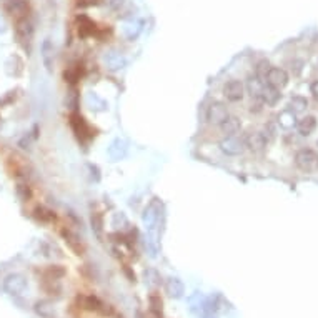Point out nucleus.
Masks as SVG:
<instances>
[{
    "label": "nucleus",
    "instance_id": "nucleus-1",
    "mask_svg": "<svg viewBox=\"0 0 318 318\" xmlns=\"http://www.w3.org/2000/svg\"><path fill=\"white\" fill-rule=\"evenodd\" d=\"M15 37H17V42L25 49L27 52H30L32 49V40H34V23L30 22V19H27V15L23 17H19L15 20Z\"/></svg>",
    "mask_w": 318,
    "mask_h": 318
},
{
    "label": "nucleus",
    "instance_id": "nucleus-2",
    "mask_svg": "<svg viewBox=\"0 0 318 318\" xmlns=\"http://www.w3.org/2000/svg\"><path fill=\"white\" fill-rule=\"evenodd\" d=\"M160 202L157 198H153L149 204V206L144 210V215H142V220H144L145 228L149 230L150 233H155V228L158 226V220H160Z\"/></svg>",
    "mask_w": 318,
    "mask_h": 318
},
{
    "label": "nucleus",
    "instance_id": "nucleus-3",
    "mask_svg": "<svg viewBox=\"0 0 318 318\" xmlns=\"http://www.w3.org/2000/svg\"><path fill=\"white\" fill-rule=\"evenodd\" d=\"M295 164L303 172H313L318 168V155L313 150L303 149L295 155Z\"/></svg>",
    "mask_w": 318,
    "mask_h": 318
},
{
    "label": "nucleus",
    "instance_id": "nucleus-4",
    "mask_svg": "<svg viewBox=\"0 0 318 318\" xmlns=\"http://www.w3.org/2000/svg\"><path fill=\"white\" fill-rule=\"evenodd\" d=\"M70 125H72L75 135H77L80 140H85V138H92V129L89 127V123L85 122V118L82 117V115L78 113H72L70 115Z\"/></svg>",
    "mask_w": 318,
    "mask_h": 318
},
{
    "label": "nucleus",
    "instance_id": "nucleus-5",
    "mask_svg": "<svg viewBox=\"0 0 318 318\" xmlns=\"http://www.w3.org/2000/svg\"><path fill=\"white\" fill-rule=\"evenodd\" d=\"M224 95L230 102H240L245 95V85L240 80H230L225 83Z\"/></svg>",
    "mask_w": 318,
    "mask_h": 318
},
{
    "label": "nucleus",
    "instance_id": "nucleus-6",
    "mask_svg": "<svg viewBox=\"0 0 318 318\" xmlns=\"http://www.w3.org/2000/svg\"><path fill=\"white\" fill-rule=\"evenodd\" d=\"M228 117V110H226V105L222 102H213L212 105L208 107V112H206V120L210 123H215V125H220L225 118Z\"/></svg>",
    "mask_w": 318,
    "mask_h": 318
},
{
    "label": "nucleus",
    "instance_id": "nucleus-7",
    "mask_svg": "<svg viewBox=\"0 0 318 318\" xmlns=\"http://www.w3.org/2000/svg\"><path fill=\"white\" fill-rule=\"evenodd\" d=\"M220 150L225 155H230V157H235V155H240L243 152V142H240L237 137H225L224 140L218 144Z\"/></svg>",
    "mask_w": 318,
    "mask_h": 318
},
{
    "label": "nucleus",
    "instance_id": "nucleus-8",
    "mask_svg": "<svg viewBox=\"0 0 318 318\" xmlns=\"http://www.w3.org/2000/svg\"><path fill=\"white\" fill-rule=\"evenodd\" d=\"M267 83L273 85L275 89L281 90L283 87L288 85V74L283 69H278V67H272L270 72L267 75Z\"/></svg>",
    "mask_w": 318,
    "mask_h": 318
},
{
    "label": "nucleus",
    "instance_id": "nucleus-9",
    "mask_svg": "<svg viewBox=\"0 0 318 318\" xmlns=\"http://www.w3.org/2000/svg\"><path fill=\"white\" fill-rule=\"evenodd\" d=\"M107 153H109V157L112 158L113 162L122 160V158H125L127 153H129V144H127L125 140H122V138H115L112 144H110L109 149H107Z\"/></svg>",
    "mask_w": 318,
    "mask_h": 318
},
{
    "label": "nucleus",
    "instance_id": "nucleus-10",
    "mask_svg": "<svg viewBox=\"0 0 318 318\" xmlns=\"http://www.w3.org/2000/svg\"><path fill=\"white\" fill-rule=\"evenodd\" d=\"M54 55H55V49H54V43H52L49 38L42 43V49H40V57H42V63L45 67V70L49 74L54 72Z\"/></svg>",
    "mask_w": 318,
    "mask_h": 318
},
{
    "label": "nucleus",
    "instance_id": "nucleus-11",
    "mask_svg": "<svg viewBox=\"0 0 318 318\" xmlns=\"http://www.w3.org/2000/svg\"><path fill=\"white\" fill-rule=\"evenodd\" d=\"M245 144L252 152H263L265 147H267L268 140L263 135V132H253L245 138Z\"/></svg>",
    "mask_w": 318,
    "mask_h": 318
},
{
    "label": "nucleus",
    "instance_id": "nucleus-12",
    "mask_svg": "<svg viewBox=\"0 0 318 318\" xmlns=\"http://www.w3.org/2000/svg\"><path fill=\"white\" fill-rule=\"evenodd\" d=\"M281 98V94L280 90L275 89L273 85H270V83H265L263 85V90H262V95H260V100L265 103V105H277L278 100Z\"/></svg>",
    "mask_w": 318,
    "mask_h": 318
},
{
    "label": "nucleus",
    "instance_id": "nucleus-13",
    "mask_svg": "<svg viewBox=\"0 0 318 318\" xmlns=\"http://www.w3.org/2000/svg\"><path fill=\"white\" fill-rule=\"evenodd\" d=\"M3 7H5L7 14L17 15V19H19V17H23V15L27 14V9H29V0H7Z\"/></svg>",
    "mask_w": 318,
    "mask_h": 318
},
{
    "label": "nucleus",
    "instance_id": "nucleus-14",
    "mask_svg": "<svg viewBox=\"0 0 318 318\" xmlns=\"http://www.w3.org/2000/svg\"><path fill=\"white\" fill-rule=\"evenodd\" d=\"M240 129H242V122H240V118H237V117H226L224 122L220 123V130H222V133H225L226 137H235V135L240 132Z\"/></svg>",
    "mask_w": 318,
    "mask_h": 318
},
{
    "label": "nucleus",
    "instance_id": "nucleus-15",
    "mask_svg": "<svg viewBox=\"0 0 318 318\" xmlns=\"http://www.w3.org/2000/svg\"><path fill=\"white\" fill-rule=\"evenodd\" d=\"M62 237H63V240L67 242V245L70 246V248L75 252V255H82L83 253V245H82V242L78 240V237L75 235V233L72 232V230H69V228H62Z\"/></svg>",
    "mask_w": 318,
    "mask_h": 318
},
{
    "label": "nucleus",
    "instance_id": "nucleus-16",
    "mask_svg": "<svg viewBox=\"0 0 318 318\" xmlns=\"http://www.w3.org/2000/svg\"><path fill=\"white\" fill-rule=\"evenodd\" d=\"M297 129L300 135H303V137H308V135H312L315 132L317 129V118L313 117V115H307V117H303L301 120L297 122Z\"/></svg>",
    "mask_w": 318,
    "mask_h": 318
},
{
    "label": "nucleus",
    "instance_id": "nucleus-17",
    "mask_svg": "<svg viewBox=\"0 0 318 318\" xmlns=\"http://www.w3.org/2000/svg\"><path fill=\"white\" fill-rule=\"evenodd\" d=\"M103 60H105L107 69L112 70V72H117V70L123 69V65H125V58L120 54H117V52H109Z\"/></svg>",
    "mask_w": 318,
    "mask_h": 318
},
{
    "label": "nucleus",
    "instance_id": "nucleus-18",
    "mask_svg": "<svg viewBox=\"0 0 318 318\" xmlns=\"http://www.w3.org/2000/svg\"><path fill=\"white\" fill-rule=\"evenodd\" d=\"M263 85H265L263 80L258 78L257 75H250V77L246 78V90H248L250 95H252V98H260Z\"/></svg>",
    "mask_w": 318,
    "mask_h": 318
},
{
    "label": "nucleus",
    "instance_id": "nucleus-19",
    "mask_svg": "<svg viewBox=\"0 0 318 318\" xmlns=\"http://www.w3.org/2000/svg\"><path fill=\"white\" fill-rule=\"evenodd\" d=\"M277 122H278V125L281 127V129H293V127H297V113H293L292 110H283V112H280L278 113V117H277Z\"/></svg>",
    "mask_w": 318,
    "mask_h": 318
},
{
    "label": "nucleus",
    "instance_id": "nucleus-20",
    "mask_svg": "<svg viewBox=\"0 0 318 318\" xmlns=\"http://www.w3.org/2000/svg\"><path fill=\"white\" fill-rule=\"evenodd\" d=\"M34 217L37 218L38 222H42V224H52V222H55V213L52 212L50 208H47V206L43 205H37L34 208Z\"/></svg>",
    "mask_w": 318,
    "mask_h": 318
},
{
    "label": "nucleus",
    "instance_id": "nucleus-21",
    "mask_svg": "<svg viewBox=\"0 0 318 318\" xmlns=\"http://www.w3.org/2000/svg\"><path fill=\"white\" fill-rule=\"evenodd\" d=\"M23 287H25V280L20 275H10L5 280V288L9 290L10 293H19L22 292Z\"/></svg>",
    "mask_w": 318,
    "mask_h": 318
},
{
    "label": "nucleus",
    "instance_id": "nucleus-22",
    "mask_svg": "<svg viewBox=\"0 0 318 318\" xmlns=\"http://www.w3.org/2000/svg\"><path fill=\"white\" fill-rule=\"evenodd\" d=\"M94 30H95V25H94L92 20H89L85 15L78 17V35H82V37H87V35L94 34Z\"/></svg>",
    "mask_w": 318,
    "mask_h": 318
},
{
    "label": "nucleus",
    "instance_id": "nucleus-23",
    "mask_svg": "<svg viewBox=\"0 0 318 318\" xmlns=\"http://www.w3.org/2000/svg\"><path fill=\"white\" fill-rule=\"evenodd\" d=\"M288 107L293 113H301L308 107V102H307V98H303V97H293L292 100H290Z\"/></svg>",
    "mask_w": 318,
    "mask_h": 318
},
{
    "label": "nucleus",
    "instance_id": "nucleus-24",
    "mask_svg": "<svg viewBox=\"0 0 318 318\" xmlns=\"http://www.w3.org/2000/svg\"><path fill=\"white\" fill-rule=\"evenodd\" d=\"M15 193H17V197L20 198L22 202H29L32 198V190L30 187L27 184H22V182H19L17 187H15Z\"/></svg>",
    "mask_w": 318,
    "mask_h": 318
},
{
    "label": "nucleus",
    "instance_id": "nucleus-25",
    "mask_svg": "<svg viewBox=\"0 0 318 318\" xmlns=\"http://www.w3.org/2000/svg\"><path fill=\"white\" fill-rule=\"evenodd\" d=\"M270 69H272V65H270V62L268 60H262V62H258V65H257V77L258 78H262V80H267V75L270 72Z\"/></svg>",
    "mask_w": 318,
    "mask_h": 318
},
{
    "label": "nucleus",
    "instance_id": "nucleus-26",
    "mask_svg": "<svg viewBox=\"0 0 318 318\" xmlns=\"http://www.w3.org/2000/svg\"><path fill=\"white\" fill-rule=\"evenodd\" d=\"M90 222H92V228L94 232L97 233L98 237L102 235V226H103V220H102V215L98 212L92 213V218H90Z\"/></svg>",
    "mask_w": 318,
    "mask_h": 318
},
{
    "label": "nucleus",
    "instance_id": "nucleus-27",
    "mask_svg": "<svg viewBox=\"0 0 318 318\" xmlns=\"http://www.w3.org/2000/svg\"><path fill=\"white\" fill-rule=\"evenodd\" d=\"M63 77H65V82H69V83H75V82H77L78 78H80V69H78V65L67 70V72L63 74Z\"/></svg>",
    "mask_w": 318,
    "mask_h": 318
},
{
    "label": "nucleus",
    "instance_id": "nucleus-28",
    "mask_svg": "<svg viewBox=\"0 0 318 318\" xmlns=\"http://www.w3.org/2000/svg\"><path fill=\"white\" fill-rule=\"evenodd\" d=\"M312 94H313V97H315V100L318 102V82L312 83Z\"/></svg>",
    "mask_w": 318,
    "mask_h": 318
}]
</instances>
